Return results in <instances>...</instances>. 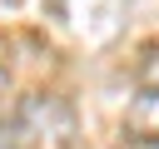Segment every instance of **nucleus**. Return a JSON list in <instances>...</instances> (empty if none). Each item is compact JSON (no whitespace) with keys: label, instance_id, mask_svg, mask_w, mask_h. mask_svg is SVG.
<instances>
[{"label":"nucleus","instance_id":"obj_3","mask_svg":"<svg viewBox=\"0 0 159 149\" xmlns=\"http://www.w3.org/2000/svg\"><path fill=\"white\" fill-rule=\"evenodd\" d=\"M5 99H10V74L0 70V109H5Z\"/></svg>","mask_w":159,"mask_h":149},{"label":"nucleus","instance_id":"obj_2","mask_svg":"<svg viewBox=\"0 0 159 149\" xmlns=\"http://www.w3.org/2000/svg\"><path fill=\"white\" fill-rule=\"evenodd\" d=\"M134 124L159 129V50H149L144 74H139V99H134Z\"/></svg>","mask_w":159,"mask_h":149},{"label":"nucleus","instance_id":"obj_1","mask_svg":"<svg viewBox=\"0 0 159 149\" xmlns=\"http://www.w3.org/2000/svg\"><path fill=\"white\" fill-rule=\"evenodd\" d=\"M75 134H80V124H75V109H70V99H60V94H20V104H15V139H25L30 149H75Z\"/></svg>","mask_w":159,"mask_h":149}]
</instances>
